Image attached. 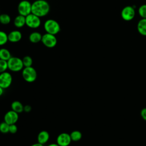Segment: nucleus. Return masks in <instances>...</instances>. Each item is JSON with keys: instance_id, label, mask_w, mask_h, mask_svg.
<instances>
[{"instance_id": "f257e3e1", "label": "nucleus", "mask_w": 146, "mask_h": 146, "mask_svg": "<svg viewBox=\"0 0 146 146\" xmlns=\"http://www.w3.org/2000/svg\"><path fill=\"white\" fill-rule=\"evenodd\" d=\"M50 10V5L46 0H36L32 3L31 13L40 18L47 15Z\"/></svg>"}, {"instance_id": "f03ea898", "label": "nucleus", "mask_w": 146, "mask_h": 146, "mask_svg": "<svg viewBox=\"0 0 146 146\" xmlns=\"http://www.w3.org/2000/svg\"><path fill=\"white\" fill-rule=\"evenodd\" d=\"M44 29L47 33L56 35L60 30V27L59 23L52 19L46 20L44 23Z\"/></svg>"}, {"instance_id": "7ed1b4c3", "label": "nucleus", "mask_w": 146, "mask_h": 146, "mask_svg": "<svg viewBox=\"0 0 146 146\" xmlns=\"http://www.w3.org/2000/svg\"><path fill=\"white\" fill-rule=\"evenodd\" d=\"M7 65L8 69L13 72H19L24 67L22 59L15 56H11L7 60Z\"/></svg>"}, {"instance_id": "20e7f679", "label": "nucleus", "mask_w": 146, "mask_h": 146, "mask_svg": "<svg viewBox=\"0 0 146 146\" xmlns=\"http://www.w3.org/2000/svg\"><path fill=\"white\" fill-rule=\"evenodd\" d=\"M22 75L26 82L33 83L36 79L37 72L36 70L32 66L24 67L22 71Z\"/></svg>"}, {"instance_id": "39448f33", "label": "nucleus", "mask_w": 146, "mask_h": 146, "mask_svg": "<svg viewBox=\"0 0 146 146\" xmlns=\"http://www.w3.org/2000/svg\"><path fill=\"white\" fill-rule=\"evenodd\" d=\"M32 3L27 0L21 1L18 5V11L19 14L26 17L31 13Z\"/></svg>"}, {"instance_id": "423d86ee", "label": "nucleus", "mask_w": 146, "mask_h": 146, "mask_svg": "<svg viewBox=\"0 0 146 146\" xmlns=\"http://www.w3.org/2000/svg\"><path fill=\"white\" fill-rule=\"evenodd\" d=\"M41 42L46 47L48 48H53L57 44V38L55 36V35L46 33L42 35Z\"/></svg>"}, {"instance_id": "0eeeda50", "label": "nucleus", "mask_w": 146, "mask_h": 146, "mask_svg": "<svg viewBox=\"0 0 146 146\" xmlns=\"http://www.w3.org/2000/svg\"><path fill=\"white\" fill-rule=\"evenodd\" d=\"M41 24L40 17L31 13L26 17V25L31 29H37Z\"/></svg>"}, {"instance_id": "6e6552de", "label": "nucleus", "mask_w": 146, "mask_h": 146, "mask_svg": "<svg viewBox=\"0 0 146 146\" xmlns=\"http://www.w3.org/2000/svg\"><path fill=\"white\" fill-rule=\"evenodd\" d=\"M13 82V77L10 73L5 71L0 74V86L6 89L9 88Z\"/></svg>"}, {"instance_id": "1a4fd4ad", "label": "nucleus", "mask_w": 146, "mask_h": 146, "mask_svg": "<svg viewBox=\"0 0 146 146\" xmlns=\"http://www.w3.org/2000/svg\"><path fill=\"white\" fill-rule=\"evenodd\" d=\"M135 15V11L134 8L131 6L124 7L121 12V16L123 19L125 21H130L133 19Z\"/></svg>"}, {"instance_id": "9d476101", "label": "nucleus", "mask_w": 146, "mask_h": 146, "mask_svg": "<svg viewBox=\"0 0 146 146\" xmlns=\"http://www.w3.org/2000/svg\"><path fill=\"white\" fill-rule=\"evenodd\" d=\"M72 141L70 134L62 132L56 137V143L59 146H68Z\"/></svg>"}, {"instance_id": "9b49d317", "label": "nucleus", "mask_w": 146, "mask_h": 146, "mask_svg": "<svg viewBox=\"0 0 146 146\" xmlns=\"http://www.w3.org/2000/svg\"><path fill=\"white\" fill-rule=\"evenodd\" d=\"M18 113L13 110L7 111L4 116V121L9 125L15 124L18 121Z\"/></svg>"}, {"instance_id": "f8f14e48", "label": "nucleus", "mask_w": 146, "mask_h": 146, "mask_svg": "<svg viewBox=\"0 0 146 146\" xmlns=\"http://www.w3.org/2000/svg\"><path fill=\"white\" fill-rule=\"evenodd\" d=\"M7 35L8 40L12 43H16L20 41L22 37V34L19 30L11 31Z\"/></svg>"}, {"instance_id": "ddd939ff", "label": "nucleus", "mask_w": 146, "mask_h": 146, "mask_svg": "<svg viewBox=\"0 0 146 146\" xmlns=\"http://www.w3.org/2000/svg\"><path fill=\"white\" fill-rule=\"evenodd\" d=\"M49 139H50V134L47 131H45V130H43L39 132V133L37 136L38 143L43 145L47 143Z\"/></svg>"}, {"instance_id": "4468645a", "label": "nucleus", "mask_w": 146, "mask_h": 146, "mask_svg": "<svg viewBox=\"0 0 146 146\" xmlns=\"http://www.w3.org/2000/svg\"><path fill=\"white\" fill-rule=\"evenodd\" d=\"M14 25L17 28H21L26 25V17L19 14L14 20Z\"/></svg>"}, {"instance_id": "2eb2a0df", "label": "nucleus", "mask_w": 146, "mask_h": 146, "mask_svg": "<svg viewBox=\"0 0 146 146\" xmlns=\"http://www.w3.org/2000/svg\"><path fill=\"white\" fill-rule=\"evenodd\" d=\"M138 32L143 36H146V18L140 19L137 25Z\"/></svg>"}, {"instance_id": "dca6fc26", "label": "nucleus", "mask_w": 146, "mask_h": 146, "mask_svg": "<svg viewBox=\"0 0 146 146\" xmlns=\"http://www.w3.org/2000/svg\"><path fill=\"white\" fill-rule=\"evenodd\" d=\"M11 110L16 112L18 113H22L24 111V106L21 102L18 100L13 102L11 104Z\"/></svg>"}, {"instance_id": "f3484780", "label": "nucleus", "mask_w": 146, "mask_h": 146, "mask_svg": "<svg viewBox=\"0 0 146 146\" xmlns=\"http://www.w3.org/2000/svg\"><path fill=\"white\" fill-rule=\"evenodd\" d=\"M42 35V34L37 31H34L31 33L29 36L30 42L33 43H37L39 42H41Z\"/></svg>"}, {"instance_id": "a211bd4d", "label": "nucleus", "mask_w": 146, "mask_h": 146, "mask_svg": "<svg viewBox=\"0 0 146 146\" xmlns=\"http://www.w3.org/2000/svg\"><path fill=\"white\" fill-rule=\"evenodd\" d=\"M11 57V55L9 50L5 48H0V59L7 61Z\"/></svg>"}, {"instance_id": "6ab92c4d", "label": "nucleus", "mask_w": 146, "mask_h": 146, "mask_svg": "<svg viewBox=\"0 0 146 146\" xmlns=\"http://www.w3.org/2000/svg\"><path fill=\"white\" fill-rule=\"evenodd\" d=\"M71 140L73 141H78L82 137V134L81 132L78 130H74L70 134Z\"/></svg>"}, {"instance_id": "aec40b11", "label": "nucleus", "mask_w": 146, "mask_h": 146, "mask_svg": "<svg viewBox=\"0 0 146 146\" xmlns=\"http://www.w3.org/2000/svg\"><path fill=\"white\" fill-rule=\"evenodd\" d=\"M11 21V18L7 14H0V23L2 25H7L10 23Z\"/></svg>"}, {"instance_id": "412c9836", "label": "nucleus", "mask_w": 146, "mask_h": 146, "mask_svg": "<svg viewBox=\"0 0 146 146\" xmlns=\"http://www.w3.org/2000/svg\"><path fill=\"white\" fill-rule=\"evenodd\" d=\"M8 41V35L5 31L0 30V46L5 44Z\"/></svg>"}, {"instance_id": "4be33fe9", "label": "nucleus", "mask_w": 146, "mask_h": 146, "mask_svg": "<svg viewBox=\"0 0 146 146\" xmlns=\"http://www.w3.org/2000/svg\"><path fill=\"white\" fill-rule=\"evenodd\" d=\"M23 64L24 66V67H31L33 64V59L30 56H25L22 59Z\"/></svg>"}, {"instance_id": "5701e85b", "label": "nucleus", "mask_w": 146, "mask_h": 146, "mask_svg": "<svg viewBox=\"0 0 146 146\" xmlns=\"http://www.w3.org/2000/svg\"><path fill=\"white\" fill-rule=\"evenodd\" d=\"M9 126L10 125L5 121L2 122L0 123V132L2 133H7L9 132Z\"/></svg>"}, {"instance_id": "b1692460", "label": "nucleus", "mask_w": 146, "mask_h": 146, "mask_svg": "<svg viewBox=\"0 0 146 146\" xmlns=\"http://www.w3.org/2000/svg\"><path fill=\"white\" fill-rule=\"evenodd\" d=\"M8 69L7 61L0 59V74L6 71Z\"/></svg>"}, {"instance_id": "393cba45", "label": "nucleus", "mask_w": 146, "mask_h": 146, "mask_svg": "<svg viewBox=\"0 0 146 146\" xmlns=\"http://www.w3.org/2000/svg\"><path fill=\"white\" fill-rule=\"evenodd\" d=\"M139 15L142 18H146V5H143L140 6L138 10Z\"/></svg>"}, {"instance_id": "a878e982", "label": "nucleus", "mask_w": 146, "mask_h": 146, "mask_svg": "<svg viewBox=\"0 0 146 146\" xmlns=\"http://www.w3.org/2000/svg\"><path fill=\"white\" fill-rule=\"evenodd\" d=\"M18 131V127L15 125V124H11L9 126V132L11 133H15Z\"/></svg>"}, {"instance_id": "bb28decb", "label": "nucleus", "mask_w": 146, "mask_h": 146, "mask_svg": "<svg viewBox=\"0 0 146 146\" xmlns=\"http://www.w3.org/2000/svg\"><path fill=\"white\" fill-rule=\"evenodd\" d=\"M140 115L143 120L146 121V108H143L140 111Z\"/></svg>"}, {"instance_id": "cd10ccee", "label": "nucleus", "mask_w": 146, "mask_h": 146, "mask_svg": "<svg viewBox=\"0 0 146 146\" xmlns=\"http://www.w3.org/2000/svg\"><path fill=\"white\" fill-rule=\"evenodd\" d=\"M31 106H30L29 105H26V106H24V111H26V112H30L31 111Z\"/></svg>"}, {"instance_id": "c85d7f7f", "label": "nucleus", "mask_w": 146, "mask_h": 146, "mask_svg": "<svg viewBox=\"0 0 146 146\" xmlns=\"http://www.w3.org/2000/svg\"><path fill=\"white\" fill-rule=\"evenodd\" d=\"M30 146H44L43 144H41L39 143H35V144H33L32 145H31Z\"/></svg>"}, {"instance_id": "c756f323", "label": "nucleus", "mask_w": 146, "mask_h": 146, "mask_svg": "<svg viewBox=\"0 0 146 146\" xmlns=\"http://www.w3.org/2000/svg\"><path fill=\"white\" fill-rule=\"evenodd\" d=\"M3 88H2L1 86H0V96L1 95H2V94H3Z\"/></svg>"}, {"instance_id": "7c9ffc66", "label": "nucleus", "mask_w": 146, "mask_h": 146, "mask_svg": "<svg viewBox=\"0 0 146 146\" xmlns=\"http://www.w3.org/2000/svg\"><path fill=\"white\" fill-rule=\"evenodd\" d=\"M47 146H59L57 143H51L48 144Z\"/></svg>"}, {"instance_id": "2f4dec72", "label": "nucleus", "mask_w": 146, "mask_h": 146, "mask_svg": "<svg viewBox=\"0 0 146 146\" xmlns=\"http://www.w3.org/2000/svg\"><path fill=\"white\" fill-rule=\"evenodd\" d=\"M0 14H1V11H0Z\"/></svg>"}]
</instances>
